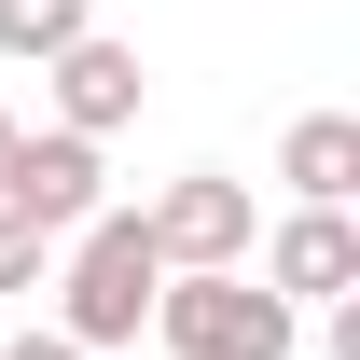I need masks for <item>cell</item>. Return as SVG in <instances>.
Listing matches in <instances>:
<instances>
[{
    "instance_id": "obj_9",
    "label": "cell",
    "mask_w": 360,
    "mask_h": 360,
    "mask_svg": "<svg viewBox=\"0 0 360 360\" xmlns=\"http://www.w3.org/2000/svg\"><path fill=\"white\" fill-rule=\"evenodd\" d=\"M42 277H56V236L28 222L14 194H0V291H42Z\"/></svg>"
},
{
    "instance_id": "obj_10",
    "label": "cell",
    "mask_w": 360,
    "mask_h": 360,
    "mask_svg": "<svg viewBox=\"0 0 360 360\" xmlns=\"http://www.w3.org/2000/svg\"><path fill=\"white\" fill-rule=\"evenodd\" d=\"M0 360H84V347H70V333H14Z\"/></svg>"
},
{
    "instance_id": "obj_8",
    "label": "cell",
    "mask_w": 360,
    "mask_h": 360,
    "mask_svg": "<svg viewBox=\"0 0 360 360\" xmlns=\"http://www.w3.org/2000/svg\"><path fill=\"white\" fill-rule=\"evenodd\" d=\"M84 28H97L84 0H0V56H14V70H42V56L84 42Z\"/></svg>"
},
{
    "instance_id": "obj_5",
    "label": "cell",
    "mask_w": 360,
    "mask_h": 360,
    "mask_svg": "<svg viewBox=\"0 0 360 360\" xmlns=\"http://www.w3.org/2000/svg\"><path fill=\"white\" fill-rule=\"evenodd\" d=\"M42 70H56V125H84V139L139 125V97H153V70H139V42H111V28H84V42H56Z\"/></svg>"
},
{
    "instance_id": "obj_3",
    "label": "cell",
    "mask_w": 360,
    "mask_h": 360,
    "mask_svg": "<svg viewBox=\"0 0 360 360\" xmlns=\"http://www.w3.org/2000/svg\"><path fill=\"white\" fill-rule=\"evenodd\" d=\"M139 222H153V250H167V264H250V180L194 167V180H167Z\"/></svg>"
},
{
    "instance_id": "obj_4",
    "label": "cell",
    "mask_w": 360,
    "mask_h": 360,
    "mask_svg": "<svg viewBox=\"0 0 360 360\" xmlns=\"http://www.w3.org/2000/svg\"><path fill=\"white\" fill-rule=\"evenodd\" d=\"M0 194H14L42 236H70V222H97V208H111V180H97V139H84V125L14 139V180H0Z\"/></svg>"
},
{
    "instance_id": "obj_6",
    "label": "cell",
    "mask_w": 360,
    "mask_h": 360,
    "mask_svg": "<svg viewBox=\"0 0 360 360\" xmlns=\"http://www.w3.org/2000/svg\"><path fill=\"white\" fill-rule=\"evenodd\" d=\"M264 291H277V305H333V291H360V222H347V208H291V222L264 236Z\"/></svg>"
},
{
    "instance_id": "obj_2",
    "label": "cell",
    "mask_w": 360,
    "mask_h": 360,
    "mask_svg": "<svg viewBox=\"0 0 360 360\" xmlns=\"http://www.w3.org/2000/svg\"><path fill=\"white\" fill-rule=\"evenodd\" d=\"M153 333H167V360H291L305 347L291 305L250 264H167L153 277Z\"/></svg>"
},
{
    "instance_id": "obj_11",
    "label": "cell",
    "mask_w": 360,
    "mask_h": 360,
    "mask_svg": "<svg viewBox=\"0 0 360 360\" xmlns=\"http://www.w3.org/2000/svg\"><path fill=\"white\" fill-rule=\"evenodd\" d=\"M14 139H28V125H14V111H0V180H14Z\"/></svg>"
},
{
    "instance_id": "obj_7",
    "label": "cell",
    "mask_w": 360,
    "mask_h": 360,
    "mask_svg": "<svg viewBox=\"0 0 360 360\" xmlns=\"http://www.w3.org/2000/svg\"><path fill=\"white\" fill-rule=\"evenodd\" d=\"M277 180H291V208H347L360 194V111H305L277 139Z\"/></svg>"
},
{
    "instance_id": "obj_1",
    "label": "cell",
    "mask_w": 360,
    "mask_h": 360,
    "mask_svg": "<svg viewBox=\"0 0 360 360\" xmlns=\"http://www.w3.org/2000/svg\"><path fill=\"white\" fill-rule=\"evenodd\" d=\"M153 277H167V250H153V222H139V208H97V222H70L56 236V333H70V347H139V319H153Z\"/></svg>"
}]
</instances>
